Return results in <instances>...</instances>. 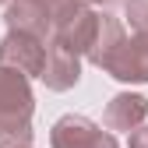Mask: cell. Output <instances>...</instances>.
I'll use <instances>...</instances> for the list:
<instances>
[{"instance_id":"cell-1","label":"cell","mask_w":148,"mask_h":148,"mask_svg":"<svg viewBox=\"0 0 148 148\" xmlns=\"http://www.w3.org/2000/svg\"><path fill=\"white\" fill-rule=\"evenodd\" d=\"M85 57L116 81H134V85L148 81V35L138 32L127 35L123 21L113 14H99L95 39Z\"/></svg>"},{"instance_id":"cell-2","label":"cell","mask_w":148,"mask_h":148,"mask_svg":"<svg viewBox=\"0 0 148 148\" xmlns=\"http://www.w3.org/2000/svg\"><path fill=\"white\" fill-rule=\"evenodd\" d=\"M32 88L28 78L11 67H0V148L32 145Z\"/></svg>"},{"instance_id":"cell-3","label":"cell","mask_w":148,"mask_h":148,"mask_svg":"<svg viewBox=\"0 0 148 148\" xmlns=\"http://www.w3.org/2000/svg\"><path fill=\"white\" fill-rule=\"evenodd\" d=\"M81 7H85V0H11L7 32H25V35L49 42Z\"/></svg>"},{"instance_id":"cell-4","label":"cell","mask_w":148,"mask_h":148,"mask_svg":"<svg viewBox=\"0 0 148 148\" xmlns=\"http://www.w3.org/2000/svg\"><path fill=\"white\" fill-rule=\"evenodd\" d=\"M49 145L53 148H120L109 131H102L99 123H92L81 113H67L53 123Z\"/></svg>"},{"instance_id":"cell-5","label":"cell","mask_w":148,"mask_h":148,"mask_svg":"<svg viewBox=\"0 0 148 148\" xmlns=\"http://www.w3.org/2000/svg\"><path fill=\"white\" fill-rule=\"evenodd\" d=\"M46 64V42L25 32H7L0 39V67H11L25 78H39Z\"/></svg>"},{"instance_id":"cell-6","label":"cell","mask_w":148,"mask_h":148,"mask_svg":"<svg viewBox=\"0 0 148 148\" xmlns=\"http://www.w3.org/2000/svg\"><path fill=\"white\" fill-rule=\"evenodd\" d=\"M39 78L46 81L49 92H67V88L78 85V78H81V57H74V53L46 42V64H42Z\"/></svg>"},{"instance_id":"cell-7","label":"cell","mask_w":148,"mask_h":148,"mask_svg":"<svg viewBox=\"0 0 148 148\" xmlns=\"http://www.w3.org/2000/svg\"><path fill=\"white\" fill-rule=\"evenodd\" d=\"M145 116H148V99L134 95V92H120V95L109 99L102 123H106V131H138Z\"/></svg>"},{"instance_id":"cell-8","label":"cell","mask_w":148,"mask_h":148,"mask_svg":"<svg viewBox=\"0 0 148 148\" xmlns=\"http://www.w3.org/2000/svg\"><path fill=\"white\" fill-rule=\"evenodd\" d=\"M123 18H127V25H131V32L148 35V0H127Z\"/></svg>"},{"instance_id":"cell-9","label":"cell","mask_w":148,"mask_h":148,"mask_svg":"<svg viewBox=\"0 0 148 148\" xmlns=\"http://www.w3.org/2000/svg\"><path fill=\"white\" fill-rule=\"evenodd\" d=\"M127 148H148V127H138V131H131V141H127Z\"/></svg>"},{"instance_id":"cell-10","label":"cell","mask_w":148,"mask_h":148,"mask_svg":"<svg viewBox=\"0 0 148 148\" xmlns=\"http://www.w3.org/2000/svg\"><path fill=\"white\" fill-rule=\"evenodd\" d=\"M88 7H109V4H116V0H85Z\"/></svg>"},{"instance_id":"cell-11","label":"cell","mask_w":148,"mask_h":148,"mask_svg":"<svg viewBox=\"0 0 148 148\" xmlns=\"http://www.w3.org/2000/svg\"><path fill=\"white\" fill-rule=\"evenodd\" d=\"M4 4H7V0H0V7H4Z\"/></svg>"},{"instance_id":"cell-12","label":"cell","mask_w":148,"mask_h":148,"mask_svg":"<svg viewBox=\"0 0 148 148\" xmlns=\"http://www.w3.org/2000/svg\"><path fill=\"white\" fill-rule=\"evenodd\" d=\"M28 148H32V145H28Z\"/></svg>"}]
</instances>
